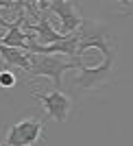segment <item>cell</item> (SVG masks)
<instances>
[{
  "label": "cell",
  "instance_id": "cell-1",
  "mask_svg": "<svg viewBox=\"0 0 133 146\" xmlns=\"http://www.w3.org/2000/svg\"><path fill=\"white\" fill-rule=\"evenodd\" d=\"M29 61H31V76H48L53 81L55 90L61 92V76L66 70L79 68L76 61H66L57 55H33L29 52Z\"/></svg>",
  "mask_w": 133,
  "mask_h": 146
},
{
  "label": "cell",
  "instance_id": "cell-2",
  "mask_svg": "<svg viewBox=\"0 0 133 146\" xmlns=\"http://www.w3.org/2000/svg\"><path fill=\"white\" fill-rule=\"evenodd\" d=\"M44 122L46 120H42V118H24V120L11 124L9 131H7V140H5L7 146H33V144H37L44 133V129H46Z\"/></svg>",
  "mask_w": 133,
  "mask_h": 146
},
{
  "label": "cell",
  "instance_id": "cell-3",
  "mask_svg": "<svg viewBox=\"0 0 133 146\" xmlns=\"http://www.w3.org/2000/svg\"><path fill=\"white\" fill-rule=\"evenodd\" d=\"M37 9L39 11H53L61 22V35H70L74 31H79L83 24V18H81V11L76 9L74 2H68V0H55V2H37Z\"/></svg>",
  "mask_w": 133,
  "mask_h": 146
},
{
  "label": "cell",
  "instance_id": "cell-4",
  "mask_svg": "<svg viewBox=\"0 0 133 146\" xmlns=\"http://www.w3.org/2000/svg\"><path fill=\"white\" fill-rule=\"evenodd\" d=\"M24 9L29 13H33V18H37V22H26V31L37 33L42 46H50V44L63 42V39L68 37V35H61L59 31L50 24V18H48V13H46V11H42V13L37 11V5H33V2H24ZM39 42H37V44H39Z\"/></svg>",
  "mask_w": 133,
  "mask_h": 146
},
{
  "label": "cell",
  "instance_id": "cell-5",
  "mask_svg": "<svg viewBox=\"0 0 133 146\" xmlns=\"http://www.w3.org/2000/svg\"><path fill=\"white\" fill-rule=\"evenodd\" d=\"M33 98L35 100H39L42 103V107L46 109V116L53 118V120L57 122H63L68 120V116H70V109H72V100L63 94V92L59 90H53V92H33Z\"/></svg>",
  "mask_w": 133,
  "mask_h": 146
},
{
  "label": "cell",
  "instance_id": "cell-6",
  "mask_svg": "<svg viewBox=\"0 0 133 146\" xmlns=\"http://www.w3.org/2000/svg\"><path fill=\"white\" fill-rule=\"evenodd\" d=\"M114 61H116V57H107V59H103L96 68H87L83 63V66L79 68L81 74L76 76L74 83H76L81 90H94V87H98L103 81L109 79V74L114 70Z\"/></svg>",
  "mask_w": 133,
  "mask_h": 146
},
{
  "label": "cell",
  "instance_id": "cell-7",
  "mask_svg": "<svg viewBox=\"0 0 133 146\" xmlns=\"http://www.w3.org/2000/svg\"><path fill=\"white\" fill-rule=\"evenodd\" d=\"M0 57L7 61V66H15L22 68L24 72H31V61H29V52L18 48H7V46H0Z\"/></svg>",
  "mask_w": 133,
  "mask_h": 146
},
{
  "label": "cell",
  "instance_id": "cell-8",
  "mask_svg": "<svg viewBox=\"0 0 133 146\" xmlns=\"http://www.w3.org/2000/svg\"><path fill=\"white\" fill-rule=\"evenodd\" d=\"M15 74L13 70H5V72H0V87H13L15 85Z\"/></svg>",
  "mask_w": 133,
  "mask_h": 146
},
{
  "label": "cell",
  "instance_id": "cell-9",
  "mask_svg": "<svg viewBox=\"0 0 133 146\" xmlns=\"http://www.w3.org/2000/svg\"><path fill=\"white\" fill-rule=\"evenodd\" d=\"M2 39H5V33H0V46H2Z\"/></svg>",
  "mask_w": 133,
  "mask_h": 146
}]
</instances>
